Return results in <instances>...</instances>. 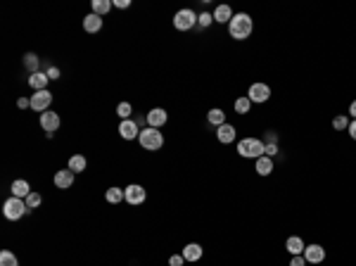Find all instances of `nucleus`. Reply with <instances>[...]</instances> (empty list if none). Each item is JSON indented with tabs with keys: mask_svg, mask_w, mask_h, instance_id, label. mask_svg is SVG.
I'll use <instances>...</instances> for the list:
<instances>
[{
	"mask_svg": "<svg viewBox=\"0 0 356 266\" xmlns=\"http://www.w3.org/2000/svg\"><path fill=\"white\" fill-rule=\"evenodd\" d=\"M197 24H199V27H202V29H209V27H212V24H214V14H209V12H202V14H199V17H197Z\"/></svg>",
	"mask_w": 356,
	"mask_h": 266,
	"instance_id": "32",
	"label": "nucleus"
},
{
	"mask_svg": "<svg viewBox=\"0 0 356 266\" xmlns=\"http://www.w3.org/2000/svg\"><path fill=\"white\" fill-rule=\"evenodd\" d=\"M207 122L214 124V126L219 129V126H223V124H226V112H223V109H219V107H212L209 112H207Z\"/></svg>",
	"mask_w": 356,
	"mask_h": 266,
	"instance_id": "22",
	"label": "nucleus"
},
{
	"mask_svg": "<svg viewBox=\"0 0 356 266\" xmlns=\"http://www.w3.org/2000/svg\"><path fill=\"white\" fill-rule=\"evenodd\" d=\"M123 192H126V202H129V205H143L145 200H147V190H145L143 185H138V183L129 185Z\"/></svg>",
	"mask_w": 356,
	"mask_h": 266,
	"instance_id": "9",
	"label": "nucleus"
},
{
	"mask_svg": "<svg viewBox=\"0 0 356 266\" xmlns=\"http://www.w3.org/2000/svg\"><path fill=\"white\" fill-rule=\"evenodd\" d=\"M304 259H307V264H321L323 259H325V250H323L321 245H307V250H304Z\"/></svg>",
	"mask_w": 356,
	"mask_h": 266,
	"instance_id": "13",
	"label": "nucleus"
},
{
	"mask_svg": "<svg viewBox=\"0 0 356 266\" xmlns=\"http://www.w3.org/2000/svg\"><path fill=\"white\" fill-rule=\"evenodd\" d=\"M285 247H288V252L292 254V257L304 254V250H307V245H304V240H301L299 235H290V238L285 240Z\"/></svg>",
	"mask_w": 356,
	"mask_h": 266,
	"instance_id": "17",
	"label": "nucleus"
},
{
	"mask_svg": "<svg viewBox=\"0 0 356 266\" xmlns=\"http://www.w3.org/2000/svg\"><path fill=\"white\" fill-rule=\"evenodd\" d=\"M0 266H19V261H17L14 252H10V250H3V252H0Z\"/></svg>",
	"mask_w": 356,
	"mask_h": 266,
	"instance_id": "26",
	"label": "nucleus"
},
{
	"mask_svg": "<svg viewBox=\"0 0 356 266\" xmlns=\"http://www.w3.org/2000/svg\"><path fill=\"white\" fill-rule=\"evenodd\" d=\"M117 114L121 116V119H131V114H133V107H131V103H119L117 105Z\"/></svg>",
	"mask_w": 356,
	"mask_h": 266,
	"instance_id": "30",
	"label": "nucleus"
},
{
	"mask_svg": "<svg viewBox=\"0 0 356 266\" xmlns=\"http://www.w3.org/2000/svg\"><path fill=\"white\" fill-rule=\"evenodd\" d=\"M278 150H281V148H278V143H266V148H264V155L273 159L275 155H278Z\"/></svg>",
	"mask_w": 356,
	"mask_h": 266,
	"instance_id": "33",
	"label": "nucleus"
},
{
	"mask_svg": "<svg viewBox=\"0 0 356 266\" xmlns=\"http://www.w3.org/2000/svg\"><path fill=\"white\" fill-rule=\"evenodd\" d=\"M24 64H27V69L31 71V74H36V71H38V57H36V55L29 53L27 57H24Z\"/></svg>",
	"mask_w": 356,
	"mask_h": 266,
	"instance_id": "31",
	"label": "nucleus"
},
{
	"mask_svg": "<svg viewBox=\"0 0 356 266\" xmlns=\"http://www.w3.org/2000/svg\"><path fill=\"white\" fill-rule=\"evenodd\" d=\"M60 114H55L53 109H48V112H43L41 114V129L45 131V136H53L57 129H60Z\"/></svg>",
	"mask_w": 356,
	"mask_h": 266,
	"instance_id": "8",
	"label": "nucleus"
},
{
	"mask_svg": "<svg viewBox=\"0 0 356 266\" xmlns=\"http://www.w3.org/2000/svg\"><path fill=\"white\" fill-rule=\"evenodd\" d=\"M86 157L83 155H71L69 157V164H67V169H71L74 174H81V171H86Z\"/></svg>",
	"mask_w": 356,
	"mask_h": 266,
	"instance_id": "23",
	"label": "nucleus"
},
{
	"mask_svg": "<svg viewBox=\"0 0 356 266\" xmlns=\"http://www.w3.org/2000/svg\"><path fill=\"white\" fill-rule=\"evenodd\" d=\"M183 259L185 261H190V264H195V261L202 259V254H205V247L197 245V243H190V245H185L183 247Z\"/></svg>",
	"mask_w": 356,
	"mask_h": 266,
	"instance_id": "15",
	"label": "nucleus"
},
{
	"mask_svg": "<svg viewBox=\"0 0 356 266\" xmlns=\"http://www.w3.org/2000/svg\"><path fill=\"white\" fill-rule=\"evenodd\" d=\"M333 129H335V131L349 129V116H347V114H337L335 119H333Z\"/></svg>",
	"mask_w": 356,
	"mask_h": 266,
	"instance_id": "28",
	"label": "nucleus"
},
{
	"mask_svg": "<svg viewBox=\"0 0 356 266\" xmlns=\"http://www.w3.org/2000/svg\"><path fill=\"white\" fill-rule=\"evenodd\" d=\"M114 7H121V10H126V7H131V0H114Z\"/></svg>",
	"mask_w": 356,
	"mask_h": 266,
	"instance_id": "38",
	"label": "nucleus"
},
{
	"mask_svg": "<svg viewBox=\"0 0 356 266\" xmlns=\"http://www.w3.org/2000/svg\"><path fill=\"white\" fill-rule=\"evenodd\" d=\"M247 98L252 100V103H268L271 100V88H268L266 83H252L249 90H247Z\"/></svg>",
	"mask_w": 356,
	"mask_h": 266,
	"instance_id": "7",
	"label": "nucleus"
},
{
	"mask_svg": "<svg viewBox=\"0 0 356 266\" xmlns=\"http://www.w3.org/2000/svg\"><path fill=\"white\" fill-rule=\"evenodd\" d=\"M349 116H351V119H356V100L349 105Z\"/></svg>",
	"mask_w": 356,
	"mask_h": 266,
	"instance_id": "41",
	"label": "nucleus"
},
{
	"mask_svg": "<svg viewBox=\"0 0 356 266\" xmlns=\"http://www.w3.org/2000/svg\"><path fill=\"white\" fill-rule=\"evenodd\" d=\"M197 17L199 14L195 12V10L183 7V10H178V12L173 14V27H176L178 31H190V29L197 24Z\"/></svg>",
	"mask_w": 356,
	"mask_h": 266,
	"instance_id": "5",
	"label": "nucleus"
},
{
	"mask_svg": "<svg viewBox=\"0 0 356 266\" xmlns=\"http://www.w3.org/2000/svg\"><path fill=\"white\" fill-rule=\"evenodd\" d=\"M17 107H19V109L31 107V98H19V100H17Z\"/></svg>",
	"mask_w": 356,
	"mask_h": 266,
	"instance_id": "37",
	"label": "nucleus"
},
{
	"mask_svg": "<svg viewBox=\"0 0 356 266\" xmlns=\"http://www.w3.org/2000/svg\"><path fill=\"white\" fill-rule=\"evenodd\" d=\"M29 192H31V185H29V181H24V178H17V181L12 183V198L27 200Z\"/></svg>",
	"mask_w": 356,
	"mask_h": 266,
	"instance_id": "20",
	"label": "nucleus"
},
{
	"mask_svg": "<svg viewBox=\"0 0 356 266\" xmlns=\"http://www.w3.org/2000/svg\"><path fill=\"white\" fill-rule=\"evenodd\" d=\"M212 14H214V21H219V24H231V19H233V10H231V5H219Z\"/></svg>",
	"mask_w": 356,
	"mask_h": 266,
	"instance_id": "19",
	"label": "nucleus"
},
{
	"mask_svg": "<svg viewBox=\"0 0 356 266\" xmlns=\"http://www.w3.org/2000/svg\"><path fill=\"white\" fill-rule=\"evenodd\" d=\"M48 83H50V79L45 71H36V74L29 76V86L34 88V93L36 90H48Z\"/></svg>",
	"mask_w": 356,
	"mask_h": 266,
	"instance_id": "16",
	"label": "nucleus"
},
{
	"mask_svg": "<svg viewBox=\"0 0 356 266\" xmlns=\"http://www.w3.org/2000/svg\"><path fill=\"white\" fill-rule=\"evenodd\" d=\"M266 143H278V136H275L273 131H268L266 133Z\"/></svg>",
	"mask_w": 356,
	"mask_h": 266,
	"instance_id": "40",
	"label": "nucleus"
},
{
	"mask_svg": "<svg viewBox=\"0 0 356 266\" xmlns=\"http://www.w3.org/2000/svg\"><path fill=\"white\" fill-rule=\"evenodd\" d=\"M50 103H53V93L50 90H36L34 95H31V109L34 112H48Z\"/></svg>",
	"mask_w": 356,
	"mask_h": 266,
	"instance_id": "6",
	"label": "nucleus"
},
{
	"mask_svg": "<svg viewBox=\"0 0 356 266\" xmlns=\"http://www.w3.org/2000/svg\"><path fill=\"white\" fill-rule=\"evenodd\" d=\"M45 74H48L50 81H55V79H60V67H50L48 71H45Z\"/></svg>",
	"mask_w": 356,
	"mask_h": 266,
	"instance_id": "36",
	"label": "nucleus"
},
{
	"mask_svg": "<svg viewBox=\"0 0 356 266\" xmlns=\"http://www.w3.org/2000/svg\"><path fill=\"white\" fill-rule=\"evenodd\" d=\"M290 266H307V259H304V254H297V257H292Z\"/></svg>",
	"mask_w": 356,
	"mask_h": 266,
	"instance_id": "35",
	"label": "nucleus"
},
{
	"mask_svg": "<svg viewBox=\"0 0 356 266\" xmlns=\"http://www.w3.org/2000/svg\"><path fill=\"white\" fill-rule=\"evenodd\" d=\"M249 107H252V100H249L247 95H242V98H238V100H235V112H238V114H247V112H249Z\"/></svg>",
	"mask_w": 356,
	"mask_h": 266,
	"instance_id": "27",
	"label": "nucleus"
},
{
	"mask_svg": "<svg viewBox=\"0 0 356 266\" xmlns=\"http://www.w3.org/2000/svg\"><path fill=\"white\" fill-rule=\"evenodd\" d=\"M138 143H140V148L143 150H162L164 148V136H162V131L159 129H152V126H145L143 131H140V136H138Z\"/></svg>",
	"mask_w": 356,
	"mask_h": 266,
	"instance_id": "2",
	"label": "nucleus"
},
{
	"mask_svg": "<svg viewBox=\"0 0 356 266\" xmlns=\"http://www.w3.org/2000/svg\"><path fill=\"white\" fill-rule=\"evenodd\" d=\"M185 259H183V254H171L169 257V266H183Z\"/></svg>",
	"mask_w": 356,
	"mask_h": 266,
	"instance_id": "34",
	"label": "nucleus"
},
{
	"mask_svg": "<svg viewBox=\"0 0 356 266\" xmlns=\"http://www.w3.org/2000/svg\"><path fill=\"white\" fill-rule=\"evenodd\" d=\"M147 126H152V129H159V126H164L166 122H169V114H166V109H162V107H155V109H150L147 112Z\"/></svg>",
	"mask_w": 356,
	"mask_h": 266,
	"instance_id": "11",
	"label": "nucleus"
},
{
	"mask_svg": "<svg viewBox=\"0 0 356 266\" xmlns=\"http://www.w3.org/2000/svg\"><path fill=\"white\" fill-rule=\"evenodd\" d=\"M119 136H121L123 140H133V138H138L140 136L138 122H133V119H121V124H119Z\"/></svg>",
	"mask_w": 356,
	"mask_h": 266,
	"instance_id": "10",
	"label": "nucleus"
},
{
	"mask_svg": "<svg viewBox=\"0 0 356 266\" xmlns=\"http://www.w3.org/2000/svg\"><path fill=\"white\" fill-rule=\"evenodd\" d=\"M24 202H27V207H29V212H31V209H36V207H41L43 198H41V195H38V192H36V190H31V192H29V198L24 200Z\"/></svg>",
	"mask_w": 356,
	"mask_h": 266,
	"instance_id": "29",
	"label": "nucleus"
},
{
	"mask_svg": "<svg viewBox=\"0 0 356 266\" xmlns=\"http://www.w3.org/2000/svg\"><path fill=\"white\" fill-rule=\"evenodd\" d=\"M27 212H29V207L21 198H10V200H5V205H3V214H5L7 221H19Z\"/></svg>",
	"mask_w": 356,
	"mask_h": 266,
	"instance_id": "4",
	"label": "nucleus"
},
{
	"mask_svg": "<svg viewBox=\"0 0 356 266\" xmlns=\"http://www.w3.org/2000/svg\"><path fill=\"white\" fill-rule=\"evenodd\" d=\"M264 148H266V143L259 138H242L238 143V155L245 159H259L264 157Z\"/></svg>",
	"mask_w": 356,
	"mask_h": 266,
	"instance_id": "3",
	"label": "nucleus"
},
{
	"mask_svg": "<svg viewBox=\"0 0 356 266\" xmlns=\"http://www.w3.org/2000/svg\"><path fill=\"white\" fill-rule=\"evenodd\" d=\"M235 136H238V131H235L233 124H228V122L223 124V126H219V129H216V140H219V143H223V145L233 143Z\"/></svg>",
	"mask_w": 356,
	"mask_h": 266,
	"instance_id": "14",
	"label": "nucleus"
},
{
	"mask_svg": "<svg viewBox=\"0 0 356 266\" xmlns=\"http://www.w3.org/2000/svg\"><path fill=\"white\" fill-rule=\"evenodd\" d=\"M252 29H254L252 17L247 12H238V14H233V19L228 24V34H231V38H235V41H245V38H249Z\"/></svg>",
	"mask_w": 356,
	"mask_h": 266,
	"instance_id": "1",
	"label": "nucleus"
},
{
	"mask_svg": "<svg viewBox=\"0 0 356 266\" xmlns=\"http://www.w3.org/2000/svg\"><path fill=\"white\" fill-rule=\"evenodd\" d=\"M347 131H349L351 140H356V119H354V122H349V129H347Z\"/></svg>",
	"mask_w": 356,
	"mask_h": 266,
	"instance_id": "39",
	"label": "nucleus"
},
{
	"mask_svg": "<svg viewBox=\"0 0 356 266\" xmlns=\"http://www.w3.org/2000/svg\"><path fill=\"white\" fill-rule=\"evenodd\" d=\"M74 178H76V174L71 169H62V171H57L55 174V185L60 188V190H67V188H71L74 185Z\"/></svg>",
	"mask_w": 356,
	"mask_h": 266,
	"instance_id": "12",
	"label": "nucleus"
},
{
	"mask_svg": "<svg viewBox=\"0 0 356 266\" xmlns=\"http://www.w3.org/2000/svg\"><path fill=\"white\" fill-rule=\"evenodd\" d=\"M103 29V17L100 14H93L90 12L86 19H83V31H88V34H97Z\"/></svg>",
	"mask_w": 356,
	"mask_h": 266,
	"instance_id": "18",
	"label": "nucleus"
},
{
	"mask_svg": "<svg viewBox=\"0 0 356 266\" xmlns=\"http://www.w3.org/2000/svg\"><path fill=\"white\" fill-rule=\"evenodd\" d=\"M105 200H107L110 205H119V202L126 200V192H123L121 188H110V190L105 192Z\"/></svg>",
	"mask_w": 356,
	"mask_h": 266,
	"instance_id": "24",
	"label": "nucleus"
},
{
	"mask_svg": "<svg viewBox=\"0 0 356 266\" xmlns=\"http://www.w3.org/2000/svg\"><path fill=\"white\" fill-rule=\"evenodd\" d=\"M112 5H114L112 0H93V14H100V17H103V14H107L112 10Z\"/></svg>",
	"mask_w": 356,
	"mask_h": 266,
	"instance_id": "25",
	"label": "nucleus"
},
{
	"mask_svg": "<svg viewBox=\"0 0 356 266\" xmlns=\"http://www.w3.org/2000/svg\"><path fill=\"white\" fill-rule=\"evenodd\" d=\"M254 171H257L259 176H271V174H273V159L266 157V155H264V157H259V159H257V166H254Z\"/></svg>",
	"mask_w": 356,
	"mask_h": 266,
	"instance_id": "21",
	"label": "nucleus"
}]
</instances>
